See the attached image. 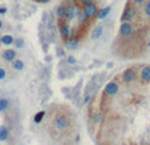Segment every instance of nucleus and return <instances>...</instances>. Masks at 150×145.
Returning a JSON list of instances; mask_svg holds the SVG:
<instances>
[{"label": "nucleus", "mask_w": 150, "mask_h": 145, "mask_svg": "<svg viewBox=\"0 0 150 145\" xmlns=\"http://www.w3.org/2000/svg\"><path fill=\"white\" fill-rule=\"evenodd\" d=\"M44 116H45V112H44V110H41V112H39V113H36V116H35V122L36 124H39V122L41 121V120L44 119Z\"/></svg>", "instance_id": "obj_16"}, {"label": "nucleus", "mask_w": 150, "mask_h": 145, "mask_svg": "<svg viewBox=\"0 0 150 145\" xmlns=\"http://www.w3.org/2000/svg\"><path fill=\"white\" fill-rule=\"evenodd\" d=\"M4 77H6V71H4L3 68H0V80L4 79Z\"/></svg>", "instance_id": "obj_23"}, {"label": "nucleus", "mask_w": 150, "mask_h": 145, "mask_svg": "<svg viewBox=\"0 0 150 145\" xmlns=\"http://www.w3.org/2000/svg\"><path fill=\"white\" fill-rule=\"evenodd\" d=\"M15 44H16V47H19V48H20V47H23V45H24L23 39H18V40L15 41Z\"/></svg>", "instance_id": "obj_20"}, {"label": "nucleus", "mask_w": 150, "mask_h": 145, "mask_svg": "<svg viewBox=\"0 0 150 145\" xmlns=\"http://www.w3.org/2000/svg\"><path fill=\"white\" fill-rule=\"evenodd\" d=\"M8 100H6V99H0V112L1 110H4V109H7V107H8Z\"/></svg>", "instance_id": "obj_18"}, {"label": "nucleus", "mask_w": 150, "mask_h": 145, "mask_svg": "<svg viewBox=\"0 0 150 145\" xmlns=\"http://www.w3.org/2000/svg\"><path fill=\"white\" fill-rule=\"evenodd\" d=\"M84 12L87 16H94V15H97V7H96V4L94 3H87L84 6Z\"/></svg>", "instance_id": "obj_2"}, {"label": "nucleus", "mask_w": 150, "mask_h": 145, "mask_svg": "<svg viewBox=\"0 0 150 145\" xmlns=\"http://www.w3.org/2000/svg\"><path fill=\"white\" fill-rule=\"evenodd\" d=\"M145 0H133V3H136V4H139V3H144Z\"/></svg>", "instance_id": "obj_25"}, {"label": "nucleus", "mask_w": 150, "mask_h": 145, "mask_svg": "<svg viewBox=\"0 0 150 145\" xmlns=\"http://www.w3.org/2000/svg\"><path fill=\"white\" fill-rule=\"evenodd\" d=\"M87 18H88V16L84 13V12H81V13H80V20H81V21H84Z\"/></svg>", "instance_id": "obj_24"}, {"label": "nucleus", "mask_w": 150, "mask_h": 145, "mask_svg": "<svg viewBox=\"0 0 150 145\" xmlns=\"http://www.w3.org/2000/svg\"><path fill=\"white\" fill-rule=\"evenodd\" d=\"M6 12H7V8H4V7H3V8H0V15H1V13H6Z\"/></svg>", "instance_id": "obj_26"}, {"label": "nucleus", "mask_w": 150, "mask_h": 145, "mask_svg": "<svg viewBox=\"0 0 150 145\" xmlns=\"http://www.w3.org/2000/svg\"><path fill=\"white\" fill-rule=\"evenodd\" d=\"M68 127V119L65 116H58L55 119V128L57 131H64Z\"/></svg>", "instance_id": "obj_1"}, {"label": "nucleus", "mask_w": 150, "mask_h": 145, "mask_svg": "<svg viewBox=\"0 0 150 145\" xmlns=\"http://www.w3.org/2000/svg\"><path fill=\"white\" fill-rule=\"evenodd\" d=\"M41 3H46V1H49V0H40Z\"/></svg>", "instance_id": "obj_28"}, {"label": "nucleus", "mask_w": 150, "mask_h": 145, "mask_svg": "<svg viewBox=\"0 0 150 145\" xmlns=\"http://www.w3.org/2000/svg\"><path fill=\"white\" fill-rule=\"evenodd\" d=\"M141 77L144 81H150V67H145L141 72Z\"/></svg>", "instance_id": "obj_11"}, {"label": "nucleus", "mask_w": 150, "mask_h": 145, "mask_svg": "<svg viewBox=\"0 0 150 145\" xmlns=\"http://www.w3.org/2000/svg\"><path fill=\"white\" fill-rule=\"evenodd\" d=\"M70 33V29H69V25L65 23H63L60 25V35L63 36V37H68Z\"/></svg>", "instance_id": "obj_8"}, {"label": "nucleus", "mask_w": 150, "mask_h": 145, "mask_svg": "<svg viewBox=\"0 0 150 145\" xmlns=\"http://www.w3.org/2000/svg\"><path fill=\"white\" fill-rule=\"evenodd\" d=\"M1 43L6 44V45H9V44L13 43V39H12V36H9V35H4L3 37H1Z\"/></svg>", "instance_id": "obj_15"}, {"label": "nucleus", "mask_w": 150, "mask_h": 145, "mask_svg": "<svg viewBox=\"0 0 150 145\" xmlns=\"http://www.w3.org/2000/svg\"><path fill=\"white\" fill-rule=\"evenodd\" d=\"M120 35L121 36H129L132 35V24L130 23H122L120 27Z\"/></svg>", "instance_id": "obj_5"}, {"label": "nucleus", "mask_w": 150, "mask_h": 145, "mask_svg": "<svg viewBox=\"0 0 150 145\" xmlns=\"http://www.w3.org/2000/svg\"><path fill=\"white\" fill-rule=\"evenodd\" d=\"M101 33H102V27H101V25H98L97 28H94V31H93V33H92V39H98L100 36H101Z\"/></svg>", "instance_id": "obj_13"}, {"label": "nucleus", "mask_w": 150, "mask_h": 145, "mask_svg": "<svg viewBox=\"0 0 150 145\" xmlns=\"http://www.w3.org/2000/svg\"><path fill=\"white\" fill-rule=\"evenodd\" d=\"M133 13H134V11H133L132 8H126L125 9V12H124V15H122V21H124V23H129L130 21V19L133 18Z\"/></svg>", "instance_id": "obj_7"}, {"label": "nucleus", "mask_w": 150, "mask_h": 145, "mask_svg": "<svg viewBox=\"0 0 150 145\" xmlns=\"http://www.w3.org/2000/svg\"><path fill=\"white\" fill-rule=\"evenodd\" d=\"M117 91H118V85L115 84L114 81H110L106 85H105V93H106L108 96H113L117 93Z\"/></svg>", "instance_id": "obj_3"}, {"label": "nucleus", "mask_w": 150, "mask_h": 145, "mask_svg": "<svg viewBox=\"0 0 150 145\" xmlns=\"http://www.w3.org/2000/svg\"><path fill=\"white\" fill-rule=\"evenodd\" d=\"M100 120H101V115H100V113H96L94 116H93V121H94V122H98Z\"/></svg>", "instance_id": "obj_21"}, {"label": "nucleus", "mask_w": 150, "mask_h": 145, "mask_svg": "<svg viewBox=\"0 0 150 145\" xmlns=\"http://www.w3.org/2000/svg\"><path fill=\"white\" fill-rule=\"evenodd\" d=\"M122 77H124L125 81H133L134 80V77H136V72H134V69H126L124 72V75H122Z\"/></svg>", "instance_id": "obj_6"}, {"label": "nucleus", "mask_w": 150, "mask_h": 145, "mask_svg": "<svg viewBox=\"0 0 150 145\" xmlns=\"http://www.w3.org/2000/svg\"><path fill=\"white\" fill-rule=\"evenodd\" d=\"M1 25H3V23H1V20H0V28H1Z\"/></svg>", "instance_id": "obj_29"}, {"label": "nucleus", "mask_w": 150, "mask_h": 145, "mask_svg": "<svg viewBox=\"0 0 150 145\" xmlns=\"http://www.w3.org/2000/svg\"><path fill=\"white\" fill-rule=\"evenodd\" d=\"M145 12H146V13L150 16V1L146 4V6H145Z\"/></svg>", "instance_id": "obj_22"}, {"label": "nucleus", "mask_w": 150, "mask_h": 145, "mask_svg": "<svg viewBox=\"0 0 150 145\" xmlns=\"http://www.w3.org/2000/svg\"><path fill=\"white\" fill-rule=\"evenodd\" d=\"M56 13H57L58 18H64V15H65V7H63V6L57 7V11H56Z\"/></svg>", "instance_id": "obj_19"}, {"label": "nucleus", "mask_w": 150, "mask_h": 145, "mask_svg": "<svg viewBox=\"0 0 150 145\" xmlns=\"http://www.w3.org/2000/svg\"><path fill=\"white\" fill-rule=\"evenodd\" d=\"M68 61H69V63H70V64L76 63V60H75V59H73V57H69V59H68Z\"/></svg>", "instance_id": "obj_27"}, {"label": "nucleus", "mask_w": 150, "mask_h": 145, "mask_svg": "<svg viewBox=\"0 0 150 145\" xmlns=\"http://www.w3.org/2000/svg\"><path fill=\"white\" fill-rule=\"evenodd\" d=\"M8 137V129L6 127H0V140L3 141Z\"/></svg>", "instance_id": "obj_14"}, {"label": "nucleus", "mask_w": 150, "mask_h": 145, "mask_svg": "<svg viewBox=\"0 0 150 145\" xmlns=\"http://www.w3.org/2000/svg\"><path fill=\"white\" fill-rule=\"evenodd\" d=\"M15 56H16V53H15L13 50H7L3 52V57H4V60H7V61H12L15 59Z\"/></svg>", "instance_id": "obj_9"}, {"label": "nucleus", "mask_w": 150, "mask_h": 145, "mask_svg": "<svg viewBox=\"0 0 150 145\" xmlns=\"http://www.w3.org/2000/svg\"><path fill=\"white\" fill-rule=\"evenodd\" d=\"M77 15V8L75 6H69V7H65V15H64V18L66 20H70L73 19Z\"/></svg>", "instance_id": "obj_4"}, {"label": "nucleus", "mask_w": 150, "mask_h": 145, "mask_svg": "<svg viewBox=\"0 0 150 145\" xmlns=\"http://www.w3.org/2000/svg\"><path fill=\"white\" fill-rule=\"evenodd\" d=\"M109 12H110V7H105V8H102L101 11H100V12L97 13V18H98V19H104V18H106Z\"/></svg>", "instance_id": "obj_12"}, {"label": "nucleus", "mask_w": 150, "mask_h": 145, "mask_svg": "<svg viewBox=\"0 0 150 145\" xmlns=\"http://www.w3.org/2000/svg\"><path fill=\"white\" fill-rule=\"evenodd\" d=\"M13 68H15L16 71H21V69L24 68V63H23L21 60H16V61L13 63Z\"/></svg>", "instance_id": "obj_17"}, {"label": "nucleus", "mask_w": 150, "mask_h": 145, "mask_svg": "<svg viewBox=\"0 0 150 145\" xmlns=\"http://www.w3.org/2000/svg\"><path fill=\"white\" fill-rule=\"evenodd\" d=\"M77 39L76 37H72V39H69V40H66V43H65V48L66 50H75L76 47H77Z\"/></svg>", "instance_id": "obj_10"}]
</instances>
